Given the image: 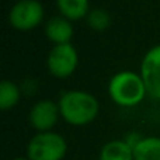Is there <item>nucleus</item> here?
<instances>
[{"instance_id": "f257e3e1", "label": "nucleus", "mask_w": 160, "mask_h": 160, "mask_svg": "<svg viewBox=\"0 0 160 160\" xmlns=\"http://www.w3.org/2000/svg\"><path fill=\"white\" fill-rule=\"evenodd\" d=\"M61 117L73 127H84L96 119L100 111L98 100L83 90L65 91L58 101Z\"/></svg>"}, {"instance_id": "f03ea898", "label": "nucleus", "mask_w": 160, "mask_h": 160, "mask_svg": "<svg viewBox=\"0 0 160 160\" xmlns=\"http://www.w3.org/2000/svg\"><path fill=\"white\" fill-rule=\"evenodd\" d=\"M148 94L141 73L132 70L118 72L108 82V96L121 107H135Z\"/></svg>"}, {"instance_id": "7ed1b4c3", "label": "nucleus", "mask_w": 160, "mask_h": 160, "mask_svg": "<svg viewBox=\"0 0 160 160\" xmlns=\"http://www.w3.org/2000/svg\"><path fill=\"white\" fill-rule=\"evenodd\" d=\"M66 153V139L53 131L35 133L27 145V158L30 160H63Z\"/></svg>"}, {"instance_id": "20e7f679", "label": "nucleus", "mask_w": 160, "mask_h": 160, "mask_svg": "<svg viewBox=\"0 0 160 160\" xmlns=\"http://www.w3.org/2000/svg\"><path fill=\"white\" fill-rule=\"evenodd\" d=\"M45 10L38 0H18L8 11V22L18 31H30L38 27Z\"/></svg>"}, {"instance_id": "39448f33", "label": "nucleus", "mask_w": 160, "mask_h": 160, "mask_svg": "<svg viewBox=\"0 0 160 160\" xmlns=\"http://www.w3.org/2000/svg\"><path fill=\"white\" fill-rule=\"evenodd\" d=\"M78 65L79 55L72 44L53 45V48L48 53V70L56 79H68L72 76Z\"/></svg>"}, {"instance_id": "423d86ee", "label": "nucleus", "mask_w": 160, "mask_h": 160, "mask_svg": "<svg viewBox=\"0 0 160 160\" xmlns=\"http://www.w3.org/2000/svg\"><path fill=\"white\" fill-rule=\"evenodd\" d=\"M61 117L58 102L52 100H39L31 107L28 114L30 125L38 132H51Z\"/></svg>"}, {"instance_id": "0eeeda50", "label": "nucleus", "mask_w": 160, "mask_h": 160, "mask_svg": "<svg viewBox=\"0 0 160 160\" xmlns=\"http://www.w3.org/2000/svg\"><path fill=\"white\" fill-rule=\"evenodd\" d=\"M141 76L152 98L160 100V45L150 48L141 63Z\"/></svg>"}, {"instance_id": "6e6552de", "label": "nucleus", "mask_w": 160, "mask_h": 160, "mask_svg": "<svg viewBox=\"0 0 160 160\" xmlns=\"http://www.w3.org/2000/svg\"><path fill=\"white\" fill-rule=\"evenodd\" d=\"M45 35L53 45L70 44L73 37L72 21L65 18L63 16L51 17L45 24Z\"/></svg>"}, {"instance_id": "1a4fd4ad", "label": "nucleus", "mask_w": 160, "mask_h": 160, "mask_svg": "<svg viewBox=\"0 0 160 160\" xmlns=\"http://www.w3.org/2000/svg\"><path fill=\"white\" fill-rule=\"evenodd\" d=\"M98 160H135L133 149L125 143L124 139H114L101 148Z\"/></svg>"}, {"instance_id": "9d476101", "label": "nucleus", "mask_w": 160, "mask_h": 160, "mask_svg": "<svg viewBox=\"0 0 160 160\" xmlns=\"http://www.w3.org/2000/svg\"><path fill=\"white\" fill-rule=\"evenodd\" d=\"M61 14L69 21H78L86 18L90 11L88 0H56Z\"/></svg>"}, {"instance_id": "9b49d317", "label": "nucleus", "mask_w": 160, "mask_h": 160, "mask_svg": "<svg viewBox=\"0 0 160 160\" xmlns=\"http://www.w3.org/2000/svg\"><path fill=\"white\" fill-rule=\"evenodd\" d=\"M135 160H160V138L145 136L133 149Z\"/></svg>"}, {"instance_id": "f8f14e48", "label": "nucleus", "mask_w": 160, "mask_h": 160, "mask_svg": "<svg viewBox=\"0 0 160 160\" xmlns=\"http://www.w3.org/2000/svg\"><path fill=\"white\" fill-rule=\"evenodd\" d=\"M21 87L10 80H3L0 83V108L8 111L18 104L21 98Z\"/></svg>"}, {"instance_id": "ddd939ff", "label": "nucleus", "mask_w": 160, "mask_h": 160, "mask_svg": "<svg viewBox=\"0 0 160 160\" xmlns=\"http://www.w3.org/2000/svg\"><path fill=\"white\" fill-rule=\"evenodd\" d=\"M86 22L91 30L97 31V32H102V31L110 28V25L112 24V18L105 8L97 7L88 11L87 17H86Z\"/></svg>"}, {"instance_id": "4468645a", "label": "nucleus", "mask_w": 160, "mask_h": 160, "mask_svg": "<svg viewBox=\"0 0 160 160\" xmlns=\"http://www.w3.org/2000/svg\"><path fill=\"white\" fill-rule=\"evenodd\" d=\"M143 138H145V136H142L139 132H136V131H132V132H129V133H127V135H125L124 141H125V143H127L129 148L135 149V148L139 145V142H141Z\"/></svg>"}, {"instance_id": "2eb2a0df", "label": "nucleus", "mask_w": 160, "mask_h": 160, "mask_svg": "<svg viewBox=\"0 0 160 160\" xmlns=\"http://www.w3.org/2000/svg\"><path fill=\"white\" fill-rule=\"evenodd\" d=\"M13 160H30L28 158H16V159H13Z\"/></svg>"}]
</instances>
